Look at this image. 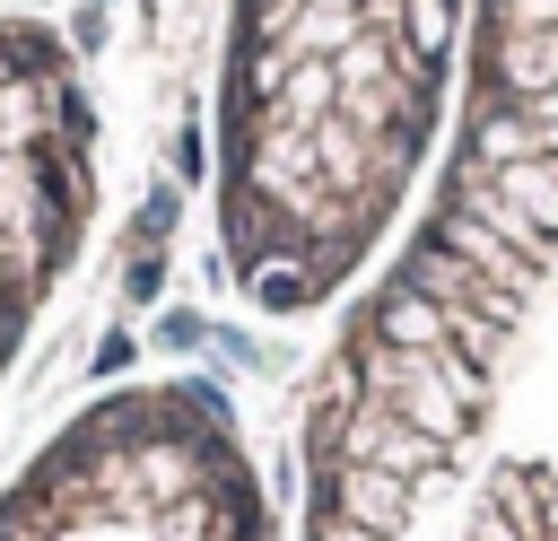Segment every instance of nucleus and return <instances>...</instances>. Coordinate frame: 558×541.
Returning a JSON list of instances; mask_svg holds the SVG:
<instances>
[{"label": "nucleus", "mask_w": 558, "mask_h": 541, "mask_svg": "<svg viewBox=\"0 0 558 541\" xmlns=\"http://www.w3.org/2000/svg\"><path fill=\"white\" fill-rule=\"evenodd\" d=\"M0 541H279V524L227 393L140 375L26 454L0 489Z\"/></svg>", "instance_id": "f03ea898"}, {"label": "nucleus", "mask_w": 558, "mask_h": 541, "mask_svg": "<svg viewBox=\"0 0 558 541\" xmlns=\"http://www.w3.org/2000/svg\"><path fill=\"white\" fill-rule=\"evenodd\" d=\"M0 9H35V0H0Z\"/></svg>", "instance_id": "20e7f679"}, {"label": "nucleus", "mask_w": 558, "mask_h": 541, "mask_svg": "<svg viewBox=\"0 0 558 541\" xmlns=\"http://www.w3.org/2000/svg\"><path fill=\"white\" fill-rule=\"evenodd\" d=\"M105 201V122L78 52L44 17H0V375L87 253Z\"/></svg>", "instance_id": "7ed1b4c3"}, {"label": "nucleus", "mask_w": 558, "mask_h": 541, "mask_svg": "<svg viewBox=\"0 0 558 541\" xmlns=\"http://www.w3.org/2000/svg\"><path fill=\"white\" fill-rule=\"evenodd\" d=\"M427 166L558 192V0H227L209 218L244 305L357 288Z\"/></svg>", "instance_id": "f257e3e1"}]
</instances>
